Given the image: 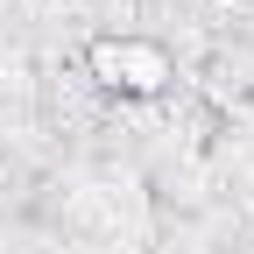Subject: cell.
Returning <instances> with one entry per match:
<instances>
[{"label": "cell", "instance_id": "6da1fadb", "mask_svg": "<svg viewBox=\"0 0 254 254\" xmlns=\"http://www.w3.org/2000/svg\"><path fill=\"white\" fill-rule=\"evenodd\" d=\"M78 64H85L92 92H106L120 106H155L177 85V50L163 36H141V28H99V36H85Z\"/></svg>", "mask_w": 254, "mask_h": 254}]
</instances>
